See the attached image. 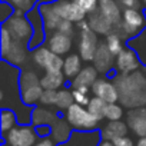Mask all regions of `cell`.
I'll return each mask as SVG.
<instances>
[{
    "mask_svg": "<svg viewBox=\"0 0 146 146\" xmlns=\"http://www.w3.org/2000/svg\"><path fill=\"white\" fill-rule=\"evenodd\" d=\"M106 102L103 100V99H100V98H98V96H93V98H90V100H89V103H88V109H89V112L98 119V120H102L103 117H105V110H106Z\"/></svg>",
    "mask_w": 146,
    "mask_h": 146,
    "instance_id": "f1b7e54d",
    "label": "cell"
},
{
    "mask_svg": "<svg viewBox=\"0 0 146 146\" xmlns=\"http://www.w3.org/2000/svg\"><path fill=\"white\" fill-rule=\"evenodd\" d=\"M99 146H115V145H113V142H110V140H103V142L99 143Z\"/></svg>",
    "mask_w": 146,
    "mask_h": 146,
    "instance_id": "ee69618b",
    "label": "cell"
},
{
    "mask_svg": "<svg viewBox=\"0 0 146 146\" xmlns=\"http://www.w3.org/2000/svg\"><path fill=\"white\" fill-rule=\"evenodd\" d=\"M50 135H52L53 140L60 145V143L66 142L70 137V135H72V126H70V123L66 119L57 117L54 120V123L52 125V133Z\"/></svg>",
    "mask_w": 146,
    "mask_h": 146,
    "instance_id": "7402d4cb",
    "label": "cell"
},
{
    "mask_svg": "<svg viewBox=\"0 0 146 146\" xmlns=\"http://www.w3.org/2000/svg\"><path fill=\"white\" fill-rule=\"evenodd\" d=\"M146 25V17L139 9H123L122 22L115 26L113 30H116L123 39L127 42L139 35V32Z\"/></svg>",
    "mask_w": 146,
    "mask_h": 146,
    "instance_id": "7a4b0ae2",
    "label": "cell"
},
{
    "mask_svg": "<svg viewBox=\"0 0 146 146\" xmlns=\"http://www.w3.org/2000/svg\"><path fill=\"white\" fill-rule=\"evenodd\" d=\"M27 19L30 20L32 26H33V36L29 42V47L30 49H36L39 46H42L43 40H44V23H43V17L39 12V7H33L27 15Z\"/></svg>",
    "mask_w": 146,
    "mask_h": 146,
    "instance_id": "7c38bea8",
    "label": "cell"
},
{
    "mask_svg": "<svg viewBox=\"0 0 146 146\" xmlns=\"http://www.w3.org/2000/svg\"><path fill=\"white\" fill-rule=\"evenodd\" d=\"M13 42H15V39L10 35V32L5 26H2V30H0V54L6 53L10 49V46L13 44Z\"/></svg>",
    "mask_w": 146,
    "mask_h": 146,
    "instance_id": "836d02e7",
    "label": "cell"
},
{
    "mask_svg": "<svg viewBox=\"0 0 146 146\" xmlns=\"http://www.w3.org/2000/svg\"><path fill=\"white\" fill-rule=\"evenodd\" d=\"M106 44H108V47L110 49V52L115 54V56H117L122 50H123V37L116 32V30H113L112 33H109L108 36H106V42H105Z\"/></svg>",
    "mask_w": 146,
    "mask_h": 146,
    "instance_id": "f546056e",
    "label": "cell"
},
{
    "mask_svg": "<svg viewBox=\"0 0 146 146\" xmlns=\"http://www.w3.org/2000/svg\"><path fill=\"white\" fill-rule=\"evenodd\" d=\"M35 146H54V140L49 139V137H43L40 142H37Z\"/></svg>",
    "mask_w": 146,
    "mask_h": 146,
    "instance_id": "b9f144b4",
    "label": "cell"
},
{
    "mask_svg": "<svg viewBox=\"0 0 146 146\" xmlns=\"http://www.w3.org/2000/svg\"><path fill=\"white\" fill-rule=\"evenodd\" d=\"M105 117L108 120H120L123 117V108L120 105L115 103H108L106 110H105Z\"/></svg>",
    "mask_w": 146,
    "mask_h": 146,
    "instance_id": "d6a6232c",
    "label": "cell"
},
{
    "mask_svg": "<svg viewBox=\"0 0 146 146\" xmlns=\"http://www.w3.org/2000/svg\"><path fill=\"white\" fill-rule=\"evenodd\" d=\"M3 26L10 32V35L13 36L15 40L25 42L29 44V42L33 36V26L26 15H12L3 23Z\"/></svg>",
    "mask_w": 146,
    "mask_h": 146,
    "instance_id": "5b68a950",
    "label": "cell"
},
{
    "mask_svg": "<svg viewBox=\"0 0 146 146\" xmlns=\"http://www.w3.org/2000/svg\"><path fill=\"white\" fill-rule=\"evenodd\" d=\"M142 2H143V5H145V6H146V0H142Z\"/></svg>",
    "mask_w": 146,
    "mask_h": 146,
    "instance_id": "f6af8a7d",
    "label": "cell"
},
{
    "mask_svg": "<svg viewBox=\"0 0 146 146\" xmlns=\"http://www.w3.org/2000/svg\"><path fill=\"white\" fill-rule=\"evenodd\" d=\"M15 7V15H27L35 7V0H7Z\"/></svg>",
    "mask_w": 146,
    "mask_h": 146,
    "instance_id": "1f68e13d",
    "label": "cell"
},
{
    "mask_svg": "<svg viewBox=\"0 0 146 146\" xmlns=\"http://www.w3.org/2000/svg\"><path fill=\"white\" fill-rule=\"evenodd\" d=\"M100 137L102 135L98 130H75L66 142L59 146H99Z\"/></svg>",
    "mask_w": 146,
    "mask_h": 146,
    "instance_id": "30bf717a",
    "label": "cell"
},
{
    "mask_svg": "<svg viewBox=\"0 0 146 146\" xmlns=\"http://www.w3.org/2000/svg\"><path fill=\"white\" fill-rule=\"evenodd\" d=\"M115 146H133V140L129 136H120L112 140Z\"/></svg>",
    "mask_w": 146,
    "mask_h": 146,
    "instance_id": "ab89813d",
    "label": "cell"
},
{
    "mask_svg": "<svg viewBox=\"0 0 146 146\" xmlns=\"http://www.w3.org/2000/svg\"><path fill=\"white\" fill-rule=\"evenodd\" d=\"M142 69V62L133 47H123V50L116 56V70L117 73L126 75Z\"/></svg>",
    "mask_w": 146,
    "mask_h": 146,
    "instance_id": "9c48e42d",
    "label": "cell"
},
{
    "mask_svg": "<svg viewBox=\"0 0 146 146\" xmlns=\"http://www.w3.org/2000/svg\"><path fill=\"white\" fill-rule=\"evenodd\" d=\"M92 93L100 99H103L106 103H115L119 100V92L115 85V82H110L108 78L98 79L92 86Z\"/></svg>",
    "mask_w": 146,
    "mask_h": 146,
    "instance_id": "8fae6325",
    "label": "cell"
},
{
    "mask_svg": "<svg viewBox=\"0 0 146 146\" xmlns=\"http://www.w3.org/2000/svg\"><path fill=\"white\" fill-rule=\"evenodd\" d=\"M79 54L85 62H93L95 53L99 47V39H98V33L93 32L90 27L86 30H79Z\"/></svg>",
    "mask_w": 146,
    "mask_h": 146,
    "instance_id": "52a82bcc",
    "label": "cell"
},
{
    "mask_svg": "<svg viewBox=\"0 0 146 146\" xmlns=\"http://www.w3.org/2000/svg\"><path fill=\"white\" fill-rule=\"evenodd\" d=\"M88 22H89V25H90V29H92L93 32H96L98 35L108 36V35L112 33L113 29H115V25H113L108 17H105L99 9H98L96 12L88 15Z\"/></svg>",
    "mask_w": 146,
    "mask_h": 146,
    "instance_id": "e0dca14e",
    "label": "cell"
},
{
    "mask_svg": "<svg viewBox=\"0 0 146 146\" xmlns=\"http://www.w3.org/2000/svg\"><path fill=\"white\" fill-rule=\"evenodd\" d=\"M64 80H66V76L63 72H46L40 78V85L43 89L59 90L63 88Z\"/></svg>",
    "mask_w": 146,
    "mask_h": 146,
    "instance_id": "603a6c76",
    "label": "cell"
},
{
    "mask_svg": "<svg viewBox=\"0 0 146 146\" xmlns=\"http://www.w3.org/2000/svg\"><path fill=\"white\" fill-rule=\"evenodd\" d=\"M37 132L29 125H20L5 133L7 146H35L37 140Z\"/></svg>",
    "mask_w": 146,
    "mask_h": 146,
    "instance_id": "8992f818",
    "label": "cell"
},
{
    "mask_svg": "<svg viewBox=\"0 0 146 146\" xmlns=\"http://www.w3.org/2000/svg\"><path fill=\"white\" fill-rule=\"evenodd\" d=\"M99 72L95 66H85L82 67V70L78 73V75L72 79V89L76 88H92L93 83L99 79L98 78Z\"/></svg>",
    "mask_w": 146,
    "mask_h": 146,
    "instance_id": "ac0fdd59",
    "label": "cell"
},
{
    "mask_svg": "<svg viewBox=\"0 0 146 146\" xmlns=\"http://www.w3.org/2000/svg\"><path fill=\"white\" fill-rule=\"evenodd\" d=\"M72 44H73L72 36H69L66 33H62L60 30L53 32L50 35L49 40H47V47L59 56H63V54L69 53L70 49H72Z\"/></svg>",
    "mask_w": 146,
    "mask_h": 146,
    "instance_id": "2e32d148",
    "label": "cell"
},
{
    "mask_svg": "<svg viewBox=\"0 0 146 146\" xmlns=\"http://www.w3.org/2000/svg\"><path fill=\"white\" fill-rule=\"evenodd\" d=\"M43 88L42 85H33V86H29V88H25V89H20V99L25 105H35L37 102H40V98H42V93H43Z\"/></svg>",
    "mask_w": 146,
    "mask_h": 146,
    "instance_id": "484cf974",
    "label": "cell"
},
{
    "mask_svg": "<svg viewBox=\"0 0 146 146\" xmlns=\"http://www.w3.org/2000/svg\"><path fill=\"white\" fill-rule=\"evenodd\" d=\"M57 30H60L62 33H66L69 36L75 35V26H73V22H70V20H62Z\"/></svg>",
    "mask_w": 146,
    "mask_h": 146,
    "instance_id": "f35d334b",
    "label": "cell"
},
{
    "mask_svg": "<svg viewBox=\"0 0 146 146\" xmlns=\"http://www.w3.org/2000/svg\"><path fill=\"white\" fill-rule=\"evenodd\" d=\"M122 106L129 109L146 106V70L139 69L126 75H119L113 79Z\"/></svg>",
    "mask_w": 146,
    "mask_h": 146,
    "instance_id": "6da1fadb",
    "label": "cell"
},
{
    "mask_svg": "<svg viewBox=\"0 0 146 146\" xmlns=\"http://www.w3.org/2000/svg\"><path fill=\"white\" fill-rule=\"evenodd\" d=\"M64 119L76 130H95L99 123V120L89 112L86 106L76 102L67 110H64Z\"/></svg>",
    "mask_w": 146,
    "mask_h": 146,
    "instance_id": "3957f363",
    "label": "cell"
},
{
    "mask_svg": "<svg viewBox=\"0 0 146 146\" xmlns=\"http://www.w3.org/2000/svg\"><path fill=\"white\" fill-rule=\"evenodd\" d=\"M73 103H75V96L73 90L69 89H59L57 90V99H56V108L60 110H67Z\"/></svg>",
    "mask_w": 146,
    "mask_h": 146,
    "instance_id": "83f0119b",
    "label": "cell"
},
{
    "mask_svg": "<svg viewBox=\"0 0 146 146\" xmlns=\"http://www.w3.org/2000/svg\"><path fill=\"white\" fill-rule=\"evenodd\" d=\"M137 146H146V136H143L137 140Z\"/></svg>",
    "mask_w": 146,
    "mask_h": 146,
    "instance_id": "7bdbcfd3",
    "label": "cell"
},
{
    "mask_svg": "<svg viewBox=\"0 0 146 146\" xmlns=\"http://www.w3.org/2000/svg\"><path fill=\"white\" fill-rule=\"evenodd\" d=\"M56 99H57V90L44 89L40 98V103L43 106H52V105H56Z\"/></svg>",
    "mask_w": 146,
    "mask_h": 146,
    "instance_id": "d590c367",
    "label": "cell"
},
{
    "mask_svg": "<svg viewBox=\"0 0 146 146\" xmlns=\"http://www.w3.org/2000/svg\"><path fill=\"white\" fill-rule=\"evenodd\" d=\"M99 10L115 26H117L122 22L123 10L120 9V5L117 0H99Z\"/></svg>",
    "mask_w": 146,
    "mask_h": 146,
    "instance_id": "ffe728a7",
    "label": "cell"
},
{
    "mask_svg": "<svg viewBox=\"0 0 146 146\" xmlns=\"http://www.w3.org/2000/svg\"><path fill=\"white\" fill-rule=\"evenodd\" d=\"M143 110H145V113H146V106H145V108H143Z\"/></svg>",
    "mask_w": 146,
    "mask_h": 146,
    "instance_id": "bcb514c9",
    "label": "cell"
},
{
    "mask_svg": "<svg viewBox=\"0 0 146 146\" xmlns=\"http://www.w3.org/2000/svg\"><path fill=\"white\" fill-rule=\"evenodd\" d=\"M57 117L59 116H56L53 112H50L49 109H44V108H35L32 112V123L35 126H40V125L52 126Z\"/></svg>",
    "mask_w": 146,
    "mask_h": 146,
    "instance_id": "d4e9b609",
    "label": "cell"
},
{
    "mask_svg": "<svg viewBox=\"0 0 146 146\" xmlns=\"http://www.w3.org/2000/svg\"><path fill=\"white\" fill-rule=\"evenodd\" d=\"M27 49H30L27 43L15 40L13 44L10 46V49H9L6 53L2 54V59H3L5 62L13 64V66H20V64H23V63L26 62V59H27V56H29V54H27Z\"/></svg>",
    "mask_w": 146,
    "mask_h": 146,
    "instance_id": "9a60e30c",
    "label": "cell"
},
{
    "mask_svg": "<svg viewBox=\"0 0 146 146\" xmlns=\"http://www.w3.org/2000/svg\"><path fill=\"white\" fill-rule=\"evenodd\" d=\"M127 133V125L122 120H109V123L102 129L100 135L103 140H113L120 136H126Z\"/></svg>",
    "mask_w": 146,
    "mask_h": 146,
    "instance_id": "44dd1931",
    "label": "cell"
},
{
    "mask_svg": "<svg viewBox=\"0 0 146 146\" xmlns=\"http://www.w3.org/2000/svg\"><path fill=\"white\" fill-rule=\"evenodd\" d=\"M19 83H20V89H25V88H29V86H33V85H39L40 78L33 70H25V72L20 73Z\"/></svg>",
    "mask_w": 146,
    "mask_h": 146,
    "instance_id": "4dcf8cb0",
    "label": "cell"
},
{
    "mask_svg": "<svg viewBox=\"0 0 146 146\" xmlns=\"http://www.w3.org/2000/svg\"><path fill=\"white\" fill-rule=\"evenodd\" d=\"M56 12L63 20H70L73 23H79L85 20L86 12L76 3V0H54L53 2Z\"/></svg>",
    "mask_w": 146,
    "mask_h": 146,
    "instance_id": "ba28073f",
    "label": "cell"
},
{
    "mask_svg": "<svg viewBox=\"0 0 146 146\" xmlns=\"http://www.w3.org/2000/svg\"><path fill=\"white\" fill-rule=\"evenodd\" d=\"M39 12L43 17V23H44V29L47 32H56L62 23V17L59 16V13L54 9L53 2L47 0V2H42L39 6Z\"/></svg>",
    "mask_w": 146,
    "mask_h": 146,
    "instance_id": "4fadbf2b",
    "label": "cell"
},
{
    "mask_svg": "<svg viewBox=\"0 0 146 146\" xmlns=\"http://www.w3.org/2000/svg\"><path fill=\"white\" fill-rule=\"evenodd\" d=\"M12 15H15V7L7 2V0H3V3H2V20H3V23H5Z\"/></svg>",
    "mask_w": 146,
    "mask_h": 146,
    "instance_id": "74e56055",
    "label": "cell"
},
{
    "mask_svg": "<svg viewBox=\"0 0 146 146\" xmlns=\"http://www.w3.org/2000/svg\"><path fill=\"white\" fill-rule=\"evenodd\" d=\"M115 54L110 52V49L108 47L106 43H100L96 53H95V57H93V66L98 69L99 73H109L113 67V62H115Z\"/></svg>",
    "mask_w": 146,
    "mask_h": 146,
    "instance_id": "5bb4252c",
    "label": "cell"
},
{
    "mask_svg": "<svg viewBox=\"0 0 146 146\" xmlns=\"http://www.w3.org/2000/svg\"><path fill=\"white\" fill-rule=\"evenodd\" d=\"M92 88H76L73 89V96H75V102L79 103V105H83V106H88L90 98H89V92H90Z\"/></svg>",
    "mask_w": 146,
    "mask_h": 146,
    "instance_id": "e575fe53",
    "label": "cell"
},
{
    "mask_svg": "<svg viewBox=\"0 0 146 146\" xmlns=\"http://www.w3.org/2000/svg\"><path fill=\"white\" fill-rule=\"evenodd\" d=\"M19 120L16 112L13 109L9 108H3L2 115H0V126H2V132L7 133L10 129H13L16 126V122Z\"/></svg>",
    "mask_w": 146,
    "mask_h": 146,
    "instance_id": "4316f807",
    "label": "cell"
},
{
    "mask_svg": "<svg viewBox=\"0 0 146 146\" xmlns=\"http://www.w3.org/2000/svg\"><path fill=\"white\" fill-rule=\"evenodd\" d=\"M117 2L123 9H139L137 0H117Z\"/></svg>",
    "mask_w": 146,
    "mask_h": 146,
    "instance_id": "60d3db41",
    "label": "cell"
},
{
    "mask_svg": "<svg viewBox=\"0 0 146 146\" xmlns=\"http://www.w3.org/2000/svg\"><path fill=\"white\" fill-rule=\"evenodd\" d=\"M127 126L133 130L135 135L140 137L146 136V113L143 108L132 109L127 113Z\"/></svg>",
    "mask_w": 146,
    "mask_h": 146,
    "instance_id": "d6986e66",
    "label": "cell"
},
{
    "mask_svg": "<svg viewBox=\"0 0 146 146\" xmlns=\"http://www.w3.org/2000/svg\"><path fill=\"white\" fill-rule=\"evenodd\" d=\"M82 57L80 54H76V53H72L69 56L64 57V62H63V73L64 76L69 78V79H73L78 73L82 70Z\"/></svg>",
    "mask_w": 146,
    "mask_h": 146,
    "instance_id": "cb8c5ba5",
    "label": "cell"
},
{
    "mask_svg": "<svg viewBox=\"0 0 146 146\" xmlns=\"http://www.w3.org/2000/svg\"><path fill=\"white\" fill-rule=\"evenodd\" d=\"M32 60L36 66H39L44 72H63L64 59H62V56L52 52L47 46H39L33 49Z\"/></svg>",
    "mask_w": 146,
    "mask_h": 146,
    "instance_id": "277c9868",
    "label": "cell"
},
{
    "mask_svg": "<svg viewBox=\"0 0 146 146\" xmlns=\"http://www.w3.org/2000/svg\"><path fill=\"white\" fill-rule=\"evenodd\" d=\"M76 3L89 15L99 9V0H76Z\"/></svg>",
    "mask_w": 146,
    "mask_h": 146,
    "instance_id": "8d00e7d4",
    "label": "cell"
}]
</instances>
